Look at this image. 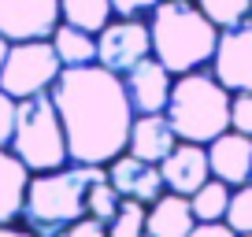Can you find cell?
Returning <instances> with one entry per match:
<instances>
[{
  "label": "cell",
  "mask_w": 252,
  "mask_h": 237,
  "mask_svg": "<svg viewBox=\"0 0 252 237\" xmlns=\"http://www.w3.org/2000/svg\"><path fill=\"white\" fill-rule=\"evenodd\" d=\"M245 237H252V234H245Z\"/></svg>",
  "instance_id": "1f68e13d"
},
{
  "label": "cell",
  "mask_w": 252,
  "mask_h": 237,
  "mask_svg": "<svg viewBox=\"0 0 252 237\" xmlns=\"http://www.w3.org/2000/svg\"><path fill=\"white\" fill-rule=\"evenodd\" d=\"M159 174L171 193L193 197L200 185L212 178V163H208V145H193V141H178L159 163Z\"/></svg>",
  "instance_id": "7c38bea8"
},
{
  "label": "cell",
  "mask_w": 252,
  "mask_h": 237,
  "mask_svg": "<svg viewBox=\"0 0 252 237\" xmlns=\"http://www.w3.org/2000/svg\"><path fill=\"white\" fill-rule=\"evenodd\" d=\"M56 237H108V222L93 219V215H82L78 222H71V226L60 230Z\"/></svg>",
  "instance_id": "484cf974"
},
{
  "label": "cell",
  "mask_w": 252,
  "mask_h": 237,
  "mask_svg": "<svg viewBox=\"0 0 252 237\" xmlns=\"http://www.w3.org/2000/svg\"><path fill=\"white\" fill-rule=\"evenodd\" d=\"M226 222L237 230V234H252V182L237 185L230 193V207H226Z\"/></svg>",
  "instance_id": "603a6c76"
},
{
  "label": "cell",
  "mask_w": 252,
  "mask_h": 237,
  "mask_svg": "<svg viewBox=\"0 0 252 237\" xmlns=\"http://www.w3.org/2000/svg\"><path fill=\"white\" fill-rule=\"evenodd\" d=\"M145 219H149V204H141L134 197H123L119 211L108 222V237H149Z\"/></svg>",
  "instance_id": "ffe728a7"
},
{
  "label": "cell",
  "mask_w": 252,
  "mask_h": 237,
  "mask_svg": "<svg viewBox=\"0 0 252 237\" xmlns=\"http://www.w3.org/2000/svg\"><path fill=\"white\" fill-rule=\"evenodd\" d=\"M189 237H241V234H237L226 219H219V222H197Z\"/></svg>",
  "instance_id": "83f0119b"
},
{
  "label": "cell",
  "mask_w": 252,
  "mask_h": 237,
  "mask_svg": "<svg viewBox=\"0 0 252 237\" xmlns=\"http://www.w3.org/2000/svg\"><path fill=\"white\" fill-rule=\"evenodd\" d=\"M11 152L26 163L30 174L60 171L71 163L67 134H63V118L56 111L52 93H37L15 104V130H11Z\"/></svg>",
  "instance_id": "5b68a950"
},
{
  "label": "cell",
  "mask_w": 252,
  "mask_h": 237,
  "mask_svg": "<svg viewBox=\"0 0 252 237\" xmlns=\"http://www.w3.org/2000/svg\"><path fill=\"white\" fill-rule=\"evenodd\" d=\"M230 193H234V185H226L222 178H208V182L200 185L193 197H189V204H193V215H197V222H219V219H226Z\"/></svg>",
  "instance_id": "d6986e66"
},
{
  "label": "cell",
  "mask_w": 252,
  "mask_h": 237,
  "mask_svg": "<svg viewBox=\"0 0 252 237\" xmlns=\"http://www.w3.org/2000/svg\"><path fill=\"white\" fill-rule=\"evenodd\" d=\"M178 145V134H174L167 111H149V115H134L130 122V141H126V152L141 156L145 163H163V156Z\"/></svg>",
  "instance_id": "5bb4252c"
},
{
  "label": "cell",
  "mask_w": 252,
  "mask_h": 237,
  "mask_svg": "<svg viewBox=\"0 0 252 237\" xmlns=\"http://www.w3.org/2000/svg\"><path fill=\"white\" fill-rule=\"evenodd\" d=\"M60 26V0H0V37L45 41Z\"/></svg>",
  "instance_id": "9c48e42d"
},
{
  "label": "cell",
  "mask_w": 252,
  "mask_h": 237,
  "mask_svg": "<svg viewBox=\"0 0 252 237\" xmlns=\"http://www.w3.org/2000/svg\"><path fill=\"white\" fill-rule=\"evenodd\" d=\"M104 174H108V167H89V163H67L60 171L30 174L19 222L37 237H56L60 230H67L86 215V193Z\"/></svg>",
  "instance_id": "7a4b0ae2"
},
{
  "label": "cell",
  "mask_w": 252,
  "mask_h": 237,
  "mask_svg": "<svg viewBox=\"0 0 252 237\" xmlns=\"http://www.w3.org/2000/svg\"><path fill=\"white\" fill-rule=\"evenodd\" d=\"M15 104L4 89H0V148H8L11 145V130H15Z\"/></svg>",
  "instance_id": "4316f807"
},
{
  "label": "cell",
  "mask_w": 252,
  "mask_h": 237,
  "mask_svg": "<svg viewBox=\"0 0 252 237\" xmlns=\"http://www.w3.org/2000/svg\"><path fill=\"white\" fill-rule=\"evenodd\" d=\"M230 89L215 78L208 67L189 74H174L167 118H171L178 141L212 145L219 134L230 130Z\"/></svg>",
  "instance_id": "277c9868"
},
{
  "label": "cell",
  "mask_w": 252,
  "mask_h": 237,
  "mask_svg": "<svg viewBox=\"0 0 252 237\" xmlns=\"http://www.w3.org/2000/svg\"><path fill=\"white\" fill-rule=\"evenodd\" d=\"M123 86L130 93V104H134L137 115H149V111H167V100H171V86L174 74L159 63L156 56L141 59L137 67L123 74Z\"/></svg>",
  "instance_id": "8fae6325"
},
{
  "label": "cell",
  "mask_w": 252,
  "mask_h": 237,
  "mask_svg": "<svg viewBox=\"0 0 252 237\" xmlns=\"http://www.w3.org/2000/svg\"><path fill=\"white\" fill-rule=\"evenodd\" d=\"M197 226V215H193V204L189 197L167 189L159 200L149 204V219H145V230L149 237H189Z\"/></svg>",
  "instance_id": "9a60e30c"
},
{
  "label": "cell",
  "mask_w": 252,
  "mask_h": 237,
  "mask_svg": "<svg viewBox=\"0 0 252 237\" xmlns=\"http://www.w3.org/2000/svg\"><path fill=\"white\" fill-rule=\"evenodd\" d=\"M26 185H30V171L11 148H0V226L4 222H19L26 200Z\"/></svg>",
  "instance_id": "2e32d148"
},
{
  "label": "cell",
  "mask_w": 252,
  "mask_h": 237,
  "mask_svg": "<svg viewBox=\"0 0 252 237\" xmlns=\"http://www.w3.org/2000/svg\"><path fill=\"white\" fill-rule=\"evenodd\" d=\"M115 19L111 0H60V23H71L78 30L100 33Z\"/></svg>",
  "instance_id": "ac0fdd59"
},
{
  "label": "cell",
  "mask_w": 252,
  "mask_h": 237,
  "mask_svg": "<svg viewBox=\"0 0 252 237\" xmlns=\"http://www.w3.org/2000/svg\"><path fill=\"white\" fill-rule=\"evenodd\" d=\"M63 63L56 56L52 41H15L8 48V59L0 67V89L11 100H26V96L48 93L60 78Z\"/></svg>",
  "instance_id": "8992f818"
},
{
  "label": "cell",
  "mask_w": 252,
  "mask_h": 237,
  "mask_svg": "<svg viewBox=\"0 0 252 237\" xmlns=\"http://www.w3.org/2000/svg\"><path fill=\"white\" fill-rule=\"evenodd\" d=\"M119 204H123V193L108 182V174L89 185V193H86V215H93V219H100V222H111V215L119 211Z\"/></svg>",
  "instance_id": "7402d4cb"
},
{
  "label": "cell",
  "mask_w": 252,
  "mask_h": 237,
  "mask_svg": "<svg viewBox=\"0 0 252 237\" xmlns=\"http://www.w3.org/2000/svg\"><path fill=\"white\" fill-rule=\"evenodd\" d=\"M0 237H37V234L26 230L23 222H4V226H0Z\"/></svg>",
  "instance_id": "f1b7e54d"
},
{
  "label": "cell",
  "mask_w": 252,
  "mask_h": 237,
  "mask_svg": "<svg viewBox=\"0 0 252 237\" xmlns=\"http://www.w3.org/2000/svg\"><path fill=\"white\" fill-rule=\"evenodd\" d=\"M208 163H212V178H222L226 185H245L252 182V137L226 130L208 145Z\"/></svg>",
  "instance_id": "4fadbf2b"
},
{
  "label": "cell",
  "mask_w": 252,
  "mask_h": 237,
  "mask_svg": "<svg viewBox=\"0 0 252 237\" xmlns=\"http://www.w3.org/2000/svg\"><path fill=\"white\" fill-rule=\"evenodd\" d=\"M48 41H52V48H56V56H60L63 67L96 63V33L78 30V26H71V23H60Z\"/></svg>",
  "instance_id": "e0dca14e"
},
{
  "label": "cell",
  "mask_w": 252,
  "mask_h": 237,
  "mask_svg": "<svg viewBox=\"0 0 252 237\" xmlns=\"http://www.w3.org/2000/svg\"><path fill=\"white\" fill-rule=\"evenodd\" d=\"M48 93L63 118L71 163L108 167L119 152H126L130 122L137 111L123 86V74L100 63L63 67Z\"/></svg>",
  "instance_id": "6da1fadb"
},
{
  "label": "cell",
  "mask_w": 252,
  "mask_h": 237,
  "mask_svg": "<svg viewBox=\"0 0 252 237\" xmlns=\"http://www.w3.org/2000/svg\"><path fill=\"white\" fill-rule=\"evenodd\" d=\"M163 0H111V11L119 19H149Z\"/></svg>",
  "instance_id": "d4e9b609"
},
{
  "label": "cell",
  "mask_w": 252,
  "mask_h": 237,
  "mask_svg": "<svg viewBox=\"0 0 252 237\" xmlns=\"http://www.w3.org/2000/svg\"><path fill=\"white\" fill-rule=\"evenodd\" d=\"M108 182L115 185L123 197H134L141 204H152L167 193V182L159 174V163H145L134 152H119L108 163Z\"/></svg>",
  "instance_id": "30bf717a"
},
{
  "label": "cell",
  "mask_w": 252,
  "mask_h": 237,
  "mask_svg": "<svg viewBox=\"0 0 252 237\" xmlns=\"http://www.w3.org/2000/svg\"><path fill=\"white\" fill-rule=\"evenodd\" d=\"M149 56H152L149 19H119L115 15L96 33V63L115 74H126L130 67H137Z\"/></svg>",
  "instance_id": "52a82bcc"
},
{
  "label": "cell",
  "mask_w": 252,
  "mask_h": 237,
  "mask_svg": "<svg viewBox=\"0 0 252 237\" xmlns=\"http://www.w3.org/2000/svg\"><path fill=\"white\" fill-rule=\"evenodd\" d=\"M230 130L252 137V93H234L230 96Z\"/></svg>",
  "instance_id": "cb8c5ba5"
},
{
  "label": "cell",
  "mask_w": 252,
  "mask_h": 237,
  "mask_svg": "<svg viewBox=\"0 0 252 237\" xmlns=\"http://www.w3.org/2000/svg\"><path fill=\"white\" fill-rule=\"evenodd\" d=\"M8 48H11V41L0 37V67H4V59H8Z\"/></svg>",
  "instance_id": "f546056e"
},
{
  "label": "cell",
  "mask_w": 252,
  "mask_h": 237,
  "mask_svg": "<svg viewBox=\"0 0 252 237\" xmlns=\"http://www.w3.org/2000/svg\"><path fill=\"white\" fill-rule=\"evenodd\" d=\"M178 4H193V0H178Z\"/></svg>",
  "instance_id": "4dcf8cb0"
},
{
  "label": "cell",
  "mask_w": 252,
  "mask_h": 237,
  "mask_svg": "<svg viewBox=\"0 0 252 237\" xmlns=\"http://www.w3.org/2000/svg\"><path fill=\"white\" fill-rule=\"evenodd\" d=\"M193 4L219 30H230V26H241L245 19H252V0H193Z\"/></svg>",
  "instance_id": "44dd1931"
},
{
  "label": "cell",
  "mask_w": 252,
  "mask_h": 237,
  "mask_svg": "<svg viewBox=\"0 0 252 237\" xmlns=\"http://www.w3.org/2000/svg\"><path fill=\"white\" fill-rule=\"evenodd\" d=\"M152 30V56L171 74H189L212 63L215 45H219V26L197 8V4H178L163 0L149 15Z\"/></svg>",
  "instance_id": "3957f363"
},
{
  "label": "cell",
  "mask_w": 252,
  "mask_h": 237,
  "mask_svg": "<svg viewBox=\"0 0 252 237\" xmlns=\"http://www.w3.org/2000/svg\"><path fill=\"white\" fill-rule=\"evenodd\" d=\"M208 71L230 93H252V19L230 30H219V45H215Z\"/></svg>",
  "instance_id": "ba28073f"
}]
</instances>
